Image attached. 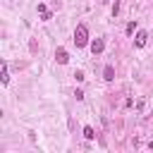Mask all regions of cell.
<instances>
[{
	"label": "cell",
	"mask_w": 153,
	"mask_h": 153,
	"mask_svg": "<svg viewBox=\"0 0 153 153\" xmlns=\"http://www.w3.org/2000/svg\"><path fill=\"white\" fill-rule=\"evenodd\" d=\"M74 79L76 81H84V72H74Z\"/></svg>",
	"instance_id": "11"
},
{
	"label": "cell",
	"mask_w": 153,
	"mask_h": 153,
	"mask_svg": "<svg viewBox=\"0 0 153 153\" xmlns=\"http://www.w3.org/2000/svg\"><path fill=\"white\" fill-rule=\"evenodd\" d=\"M55 60H57L60 65H67V62H69V55H67V50H65V48H57V50H55Z\"/></svg>",
	"instance_id": "4"
},
{
	"label": "cell",
	"mask_w": 153,
	"mask_h": 153,
	"mask_svg": "<svg viewBox=\"0 0 153 153\" xmlns=\"http://www.w3.org/2000/svg\"><path fill=\"white\" fill-rule=\"evenodd\" d=\"M134 31H136V22H129V24H127V33H129V36H131V33H134Z\"/></svg>",
	"instance_id": "9"
},
{
	"label": "cell",
	"mask_w": 153,
	"mask_h": 153,
	"mask_svg": "<svg viewBox=\"0 0 153 153\" xmlns=\"http://www.w3.org/2000/svg\"><path fill=\"white\" fill-rule=\"evenodd\" d=\"M146 41H148V33H146V31H136L134 45H136V48H143V45H146Z\"/></svg>",
	"instance_id": "3"
},
{
	"label": "cell",
	"mask_w": 153,
	"mask_h": 153,
	"mask_svg": "<svg viewBox=\"0 0 153 153\" xmlns=\"http://www.w3.org/2000/svg\"><path fill=\"white\" fill-rule=\"evenodd\" d=\"M38 12H41V17H43V22H48V19H50V12H48V7H45L43 2H38Z\"/></svg>",
	"instance_id": "6"
},
{
	"label": "cell",
	"mask_w": 153,
	"mask_h": 153,
	"mask_svg": "<svg viewBox=\"0 0 153 153\" xmlns=\"http://www.w3.org/2000/svg\"><path fill=\"white\" fill-rule=\"evenodd\" d=\"M0 81L7 84L10 81V72H7V62H2V72H0Z\"/></svg>",
	"instance_id": "7"
},
{
	"label": "cell",
	"mask_w": 153,
	"mask_h": 153,
	"mask_svg": "<svg viewBox=\"0 0 153 153\" xmlns=\"http://www.w3.org/2000/svg\"><path fill=\"white\" fill-rule=\"evenodd\" d=\"M103 48H105L103 38H93V41H91V53H93V55H100V53H103Z\"/></svg>",
	"instance_id": "2"
},
{
	"label": "cell",
	"mask_w": 153,
	"mask_h": 153,
	"mask_svg": "<svg viewBox=\"0 0 153 153\" xmlns=\"http://www.w3.org/2000/svg\"><path fill=\"white\" fill-rule=\"evenodd\" d=\"M117 12H120V2H117V0H115V5H112V17H115V14H117Z\"/></svg>",
	"instance_id": "10"
},
{
	"label": "cell",
	"mask_w": 153,
	"mask_h": 153,
	"mask_svg": "<svg viewBox=\"0 0 153 153\" xmlns=\"http://www.w3.org/2000/svg\"><path fill=\"white\" fill-rule=\"evenodd\" d=\"M74 43H76V48H81V45L88 43V29H86L84 24H79V26L74 29Z\"/></svg>",
	"instance_id": "1"
},
{
	"label": "cell",
	"mask_w": 153,
	"mask_h": 153,
	"mask_svg": "<svg viewBox=\"0 0 153 153\" xmlns=\"http://www.w3.org/2000/svg\"><path fill=\"white\" fill-rule=\"evenodd\" d=\"M103 79H105V81H112V79H115V69H112V65H105V69H103Z\"/></svg>",
	"instance_id": "5"
},
{
	"label": "cell",
	"mask_w": 153,
	"mask_h": 153,
	"mask_svg": "<svg viewBox=\"0 0 153 153\" xmlns=\"http://www.w3.org/2000/svg\"><path fill=\"white\" fill-rule=\"evenodd\" d=\"M84 136L91 141V139H96V131H93V127H84Z\"/></svg>",
	"instance_id": "8"
},
{
	"label": "cell",
	"mask_w": 153,
	"mask_h": 153,
	"mask_svg": "<svg viewBox=\"0 0 153 153\" xmlns=\"http://www.w3.org/2000/svg\"><path fill=\"white\" fill-rule=\"evenodd\" d=\"M103 2H108V0H103Z\"/></svg>",
	"instance_id": "12"
}]
</instances>
